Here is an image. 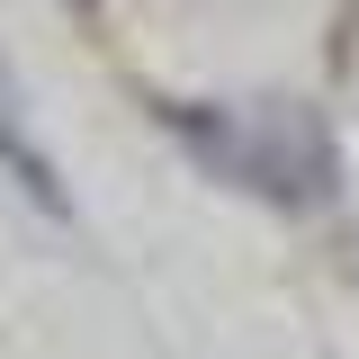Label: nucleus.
<instances>
[{
    "instance_id": "2",
    "label": "nucleus",
    "mask_w": 359,
    "mask_h": 359,
    "mask_svg": "<svg viewBox=\"0 0 359 359\" xmlns=\"http://www.w3.org/2000/svg\"><path fill=\"white\" fill-rule=\"evenodd\" d=\"M72 9H90V0H72Z\"/></svg>"
},
{
    "instance_id": "1",
    "label": "nucleus",
    "mask_w": 359,
    "mask_h": 359,
    "mask_svg": "<svg viewBox=\"0 0 359 359\" xmlns=\"http://www.w3.org/2000/svg\"><path fill=\"white\" fill-rule=\"evenodd\" d=\"M0 153L18 162V180H27V198H36V207H54V216H63V189H54V162H45L36 144H27V135H9V117H0Z\"/></svg>"
}]
</instances>
